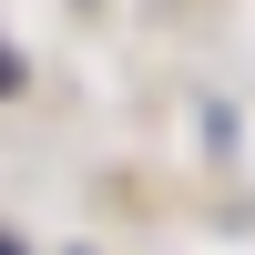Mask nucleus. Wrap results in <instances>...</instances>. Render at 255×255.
<instances>
[{"label":"nucleus","instance_id":"2","mask_svg":"<svg viewBox=\"0 0 255 255\" xmlns=\"http://www.w3.org/2000/svg\"><path fill=\"white\" fill-rule=\"evenodd\" d=\"M0 255H20V245H10V235H0Z\"/></svg>","mask_w":255,"mask_h":255},{"label":"nucleus","instance_id":"1","mask_svg":"<svg viewBox=\"0 0 255 255\" xmlns=\"http://www.w3.org/2000/svg\"><path fill=\"white\" fill-rule=\"evenodd\" d=\"M10 82H20V61H10V51H0V92H10Z\"/></svg>","mask_w":255,"mask_h":255}]
</instances>
